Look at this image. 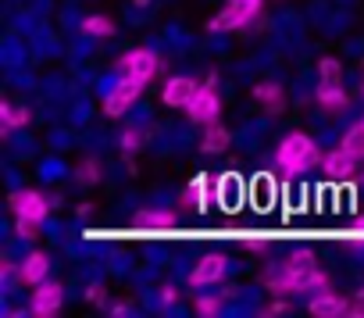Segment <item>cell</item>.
Here are the masks:
<instances>
[{"label": "cell", "instance_id": "1", "mask_svg": "<svg viewBox=\"0 0 364 318\" xmlns=\"http://www.w3.org/2000/svg\"><path fill=\"white\" fill-rule=\"evenodd\" d=\"M268 286H272L275 293H286V297H289V293H307V290L321 293V290H328V275H321V272H318V265H314V254H311V250H296L286 265L272 268Z\"/></svg>", "mask_w": 364, "mask_h": 318}, {"label": "cell", "instance_id": "2", "mask_svg": "<svg viewBox=\"0 0 364 318\" xmlns=\"http://www.w3.org/2000/svg\"><path fill=\"white\" fill-rule=\"evenodd\" d=\"M275 161H279V169H282L286 176H300V172H307L314 161H321V154H318V147H314V139H311L307 132H289V136L279 143Z\"/></svg>", "mask_w": 364, "mask_h": 318}, {"label": "cell", "instance_id": "3", "mask_svg": "<svg viewBox=\"0 0 364 318\" xmlns=\"http://www.w3.org/2000/svg\"><path fill=\"white\" fill-rule=\"evenodd\" d=\"M261 15V0H232V4L222 11V15H215L211 22H208V29L211 33H229V29H247L254 18Z\"/></svg>", "mask_w": 364, "mask_h": 318}, {"label": "cell", "instance_id": "4", "mask_svg": "<svg viewBox=\"0 0 364 318\" xmlns=\"http://www.w3.org/2000/svg\"><path fill=\"white\" fill-rule=\"evenodd\" d=\"M8 204H11L15 218H33V222H40V226H43L47 211L54 208V201H50V197H43L40 190H15Z\"/></svg>", "mask_w": 364, "mask_h": 318}, {"label": "cell", "instance_id": "5", "mask_svg": "<svg viewBox=\"0 0 364 318\" xmlns=\"http://www.w3.org/2000/svg\"><path fill=\"white\" fill-rule=\"evenodd\" d=\"M157 65H161V61H157V54H154V51H143V47H139V51H129V54H125V58L118 61V72L146 86V83H150V79L157 75Z\"/></svg>", "mask_w": 364, "mask_h": 318}, {"label": "cell", "instance_id": "6", "mask_svg": "<svg viewBox=\"0 0 364 318\" xmlns=\"http://www.w3.org/2000/svg\"><path fill=\"white\" fill-rule=\"evenodd\" d=\"M186 115H190V122H197V125H215V122H218V115H222V100H218V93H215L211 83H204V86L197 90V97L190 100Z\"/></svg>", "mask_w": 364, "mask_h": 318}, {"label": "cell", "instance_id": "7", "mask_svg": "<svg viewBox=\"0 0 364 318\" xmlns=\"http://www.w3.org/2000/svg\"><path fill=\"white\" fill-rule=\"evenodd\" d=\"M139 90H143V83H136V79H129V75H122L111 90H107V97H104V111L111 115V118H118V115H125L132 104H136V97H139Z\"/></svg>", "mask_w": 364, "mask_h": 318}, {"label": "cell", "instance_id": "8", "mask_svg": "<svg viewBox=\"0 0 364 318\" xmlns=\"http://www.w3.org/2000/svg\"><path fill=\"white\" fill-rule=\"evenodd\" d=\"M61 304H65V290H61V282H40L36 286V293H33V300H29V311L36 314V318H50V314H58L61 311Z\"/></svg>", "mask_w": 364, "mask_h": 318}, {"label": "cell", "instance_id": "9", "mask_svg": "<svg viewBox=\"0 0 364 318\" xmlns=\"http://www.w3.org/2000/svg\"><path fill=\"white\" fill-rule=\"evenodd\" d=\"M197 83L190 79V75H175V79H168L164 83V90H161V97H164V104L168 107H182V111H186L190 107V100L197 97Z\"/></svg>", "mask_w": 364, "mask_h": 318}, {"label": "cell", "instance_id": "10", "mask_svg": "<svg viewBox=\"0 0 364 318\" xmlns=\"http://www.w3.org/2000/svg\"><path fill=\"white\" fill-rule=\"evenodd\" d=\"M225 268H229V261H225L222 254H208V258H200V265L193 268L190 282H193V286H215V282L225 279Z\"/></svg>", "mask_w": 364, "mask_h": 318}, {"label": "cell", "instance_id": "11", "mask_svg": "<svg viewBox=\"0 0 364 318\" xmlns=\"http://www.w3.org/2000/svg\"><path fill=\"white\" fill-rule=\"evenodd\" d=\"M307 311H311L314 318H339V314H346V311H350V304H346L343 297H336V293L321 290V293H314V297H311Z\"/></svg>", "mask_w": 364, "mask_h": 318}, {"label": "cell", "instance_id": "12", "mask_svg": "<svg viewBox=\"0 0 364 318\" xmlns=\"http://www.w3.org/2000/svg\"><path fill=\"white\" fill-rule=\"evenodd\" d=\"M254 100H257L268 115L286 111V93H282V86H279V83H257V86H254Z\"/></svg>", "mask_w": 364, "mask_h": 318}, {"label": "cell", "instance_id": "13", "mask_svg": "<svg viewBox=\"0 0 364 318\" xmlns=\"http://www.w3.org/2000/svg\"><path fill=\"white\" fill-rule=\"evenodd\" d=\"M47 275H50V258H47L43 250H33V254L22 261V282L40 286V282H47Z\"/></svg>", "mask_w": 364, "mask_h": 318}, {"label": "cell", "instance_id": "14", "mask_svg": "<svg viewBox=\"0 0 364 318\" xmlns=\"http://www.w3.org/2000/svg\"><path fill=\"white\" fill-rule=\"evenodd\" d=\"M29 107H22V104H15V100H4L0 104V122H4V136L8 132H15V129H22V125H29Z\"/></svg>", "mask_w": 364, "mask_h": 318}, {"label": "cell", "instance_id": "15", "mask_svg": "<svg viewBox=\"0 0 364 318\" xmlns=\"http://www.w3.org/2000/svg\"><path fill=\"white\" fill-rule=\"evenodd\" d=\"M136 226H139V233H150V236H161V233H171V215H164V211H139L136 215Z\"/></svg>", "mask_w": 364, "mask_h": 318}, {"label": "cell", "instance_id": "16", "mask_svg": "<svg viewBox=\"0 0 364 318\" xmlns=\"http://www.w3.org/2000/svg\"><path fill=\"white\" fill-rule=\"evenodd\" d=\"M318 104H321L325 111H343V107L350 104V97H346V90H343L339 83H321V86H318Z\"/></svg>", "mask_w": 364, "mask_h": 318}, {"label": "cell", "instance_id": "17", "mask_svg": "<svg viewBox=\"0 0 364 318\" xmlns=\"http://www.w3.org/2000/svg\"><path fill=\"white\" fill-rule=\"evenodd\" d=\"M357 165H360V157L346 154L343 147H339L336 154H328V157H325V172H328V176H346V172H353Z\"/></svg>", "mask_w": 364, "mask_h": 318}, {"label": "cell", "instance_id": "18", "mask_svg": "<svg viewBox=\"0 0 364 318\" xmlns=\"http://www.w3.org/2000/svg\"><path fill=\"white\" fill-rule=\"evenodd\" d=\"M200 150H204V154H222V150H229V129L208 125V132H204V139H200Z\"/></svg>", "mask_w": 364, "mask_h": 318}, {"label": "cell", "instance_id": "19", "mask_svg": "<svg viewBox=\"0 0 364 318\" xmlns=\"http://www.w3.org/2000/svg\"><path fill=\"white\" fill-rule=\"evenodd\" d=\"M82 33H86V36H97V40L114 36V18H107V15H90V18H82Z\"/></svg>", "mask_w": 364, "mask_h": 318}, {"label": "cell", "instance_id": "20", "mask_svg": "<svg viewBox=\"0 0 364 318\" xmlns=\"http://www.w3.org/2000/svg\"><path fill=\"white\" fill-rule=\"evenodd\" d=\"M346 154H353V157H360L364 161V125H353L346 136H343V143H339Z\"/></svg>", "mask_w": 364, "mask_h": 318}, {"label": "cell", "instance_id": "21", "mask_svg": "<svg viewBox=\"0 0 364 318\" xmlns=\"http://www.w3.org/2000/svg\"><path fill=\"white\" fill-rule=\"evenodd\" d=\"M97 179H100V165L93 161V157H86V161H79V165H75V183L93 186Z\"/></svg>", "mask_w": 364, "mask_h": 318}, {"label": "cell", "instance_id": "22", "mask_svg": "<svg viewBox=\"0 0 364 318\" xmlns=\"http://www.w3.org/2000/svg\"><path fill=\"white\" fill-rule=\"evenodd\" d=\"M143 143H146L143 129H125V132H122V150H125V154H136Z\"/></svg>", "mask_w": 364, "mask_h": 318}, {"label": "cell", "instance_id": "23", "mask_svg": "<svg viewBox=\"0 0 364 318\" xmlns=\"http://www.w3.org/2000/svg\"><path fill=\"white\" fill-rule=\"evenodd\" d=\"M197 314H200V318L222 314V297H197Z\"/></svg>", "mask_w": 364, "mask_h": 318}, {"label": "cell", "instance_id": "24", "mask_svg": "<svg viewBox=\"0 0 364 318\" xmlns=\"http://www.w3.org/2000/svg\"><path fill=\"white\" fill-rule=\"evenodd\" d=\"M318 72H321V83H339V72H343V65H339L336 58H321Z\"/></svg>", "mask_w": 364, "mask_h": 318}, {"label": "cell", "instance_id": "25", "mask_svg": "<svg viewBox=\"0 0 364 318\" xmlns=\"http://www.w3.org/2000/svg\"><path fill=\"white\" fill-rule=\"evenodd\" d=\"M15 233H18L22 240H36V236H40V222H33V218H15Z\"/></svg>", "mask_w": 364, "mask_h": 318}, {"label": "cell", "instance_id": "26", "mask_svg": "<svg viewBox=\"0 0 364 318\" xmlns=\"http://www.w3.org/2000/svg\"><path fill=\"white\" fill-rule=\"evenodd\" d=\"M0 272H4V282H11V279H22V268H15L11 261H4V265H0Z\"/></svg>", "mask_w": 364, "mask_h": 318}, {"label": "cell", "instance_id": "27", "mask_svg": "<svg viewBox=\"0 0 364 318\" xmlns=\"http://www.w3.org/2000/svg\"><path fill=\"white\" fill-rule=\"evenodd\" d=\"M175 300H178V293H175V286H161V304H164V307H171Z\"/></svg>", "mask_w": 364, "mask_h": 318}, {"label": "cell", "instance_id": "28", "mask_svg": "<svg viewBox=\"0 0 364 318\" xmlns=\"http://www.w3.org/2000/svg\"><path fill=\"white\" fill-rule=\"evenodd\" d=\"M86 300L100 304V300H104V286H90V290H86Z\"/></svg>", "mask_w": 364, "mask_h": 318}, {"label": "cell", "instance_id": "29", "mask_svg": "<svg viewBox=\"0 0 364 318\" xmlns=\"http://www.w3.org/2000/svg\"><path fill=\"white\" fill-rule=\"evenodd\" d=\"M286 307H289V304H286V300H272V304H268V307H264V314H282V311H286Z\"/></svg>", "mask_w": 364, "mask_h": 318}, {"label": "cell", "instance_id": "30", "mask_svg": "<svg viewBox=\"0 0 364 318\" xmlns=\"http://www.w3.org/2000/svg\"><path fill=\"white\" fill-rule=\"evenodd\" d=\"M129 311H132L129 304H111V314H118V318H122V314H129Z\"/></svg>", "mask_w": 364, "mask_h": 318}, {"label": "cell", "instance_id": "31", "mask_svg": "<svg viewBox=\"0 0 364 318\" xmlns=\"http://www.w3.org/2000/svg\"><path fill=\"white\" fill-rule=\"evenodd\" d=\"M346 314H353V318H364V304H357V307H350Z\"/></svg>", "mask_w": 364, "mask_h": 318}, {"label": "cell", "instance_id": "32", "mask_svg": "<svg viewBox=\"0 0 364 318\" xmlns=\"http://www.w3.org/2000/svg\"><path fill=\"white\" fill-rule=\"evenodd\" d=\"M360 300H364V290H360Z\"/></svg>", "mask_w": 364, "mask_h": 318}, {"label": "cell", "instance_id": "33", "mask_svg": "<svg viewBox=\"0 0 364 318\" xmlns=\"http://www.w3.org/2000/svg\"><path fill=\"white\" fill-rule=\"evenodd\" d=\"M360 93H364V90H360Z\"/></svg>", "mask_w": 364, "mask_h": 318}, {"label": "cell", "instance_id": "34", "mask_svg": "<svg viewBox=\"0 0 364 318\" xmlns=\"http://www.w3.org/2000/svg\"><path fill=\"white\" fill-rule=\"evenodd\" d=\"M360 125H364V122H360Z\"/></svg>", "mask_w": 364, "mask_h": 318}]
</instances>
